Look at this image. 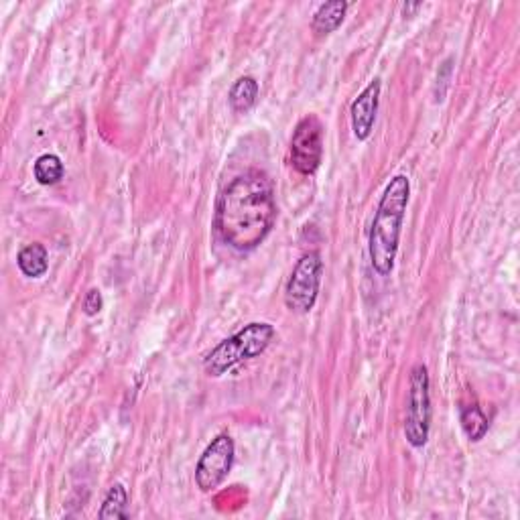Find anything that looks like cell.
<instances>
[{
	"label": "cell",
	"mask_w": 520,
	"mask_h": 520,
	"mask_svg": "<svg viewBox=\"0 0 520 520\" xmlns=\"http://www.w3.org/2000/svg\"><path fill=\"white\" fill-rule=\"evenodd\" d=\"M63 173H65V167L61 163V159L53 153H47V155H41L35 165H33V175L35 179L41 183V185H55L63 179Z\"/></svg>",
	"instance_id": "4fadbf2b"
},
{
	"label": "cell",
	"mask_w": 520,
	"mask_h": 520,
	"mask_svg": "<svg viewBox=\"0 0 520 520\" xmlns=\"http://www.w3.org/2000/svg\"><path fill=\"white\" fill-rule=\"evenodd\" d=\"M411 181L407 175H397L386 185L372 228H370V263L380 277H388L395 269L399 252L401 228L409 206Z\"/></svg>",
	"instance_id": "7a4b0ae2"
},
{
	"label": "cell",
	"mask_w": 520,
	"mask_h": 520,
	"mask_svg": "<svg viewBox=\"0 0 520 520\" xmlns=\"http://www.w3.org/2000/svg\"><path fill=\"white\" fill-rule=\"evenodd\" d=\"M277 222V200L271 177L250 169L228 183L216 206V230L222 240L248 252L258 248Z\"/></svg>",
	"instance_id": "6da1fadb"
},
{
	"label": "cell",
	"mask_w": 520,
	"mask_h": 520,
	"mask_svg": "<svg viewBox=\"0 0 520 520\" xmlns=\"http://www.w3.org/2000/svg\"><path fill=\"white\" fill-rule=\"evenodd\" d=\"M346 11H348V3H342V0H334V3L321 5V7L315 11L313 21H311L313 31L319 33V35H330V33H334V31L344 23Z\"/></svg>",
	"instance_id": "30bf717a"
},
{
	"label": "cell",
	"mask_w": 520,
	"mask_h": 520,
	"mask_svg": "<svg viewBox=\"0 0 520 520\" xmlns=\"http://www.w3.org/2000/svg\"><path fill=\"white\" fill-rule=\"evenodd\" d=\"M17 265L21 269V273L29 279H41L47 269H49V254L47 248L39 242L27 244L19 256H17Z\"/></svg>",
	"instance_id": "9c48e42d"
},
{
	"label": "cell",
	"mask_w": 520,
	"mask_h": 520,
	"mask_svg": "<svg viewBox=\"0 0 520 520\" xmlns=\"http://www.w3.org/2000/svg\"><path fill=\"white\" fill-rule=\"evenodd\" d=\"M323 277V260L319 252H307L295 265L287 287H285V305L299 315H305L313 309Z\"/></svg>",
	"instance_id": "277c9868"
},
{
	"label": "cell",
	"mask_w": 520,
	"mask_h": 520,
	"mask_svg": "<svg viewBox=\"0 0 520 520\" xmlns=\"http://www.w3.org/2000/svg\"><path fill=\"white\" fill-rule=\"evenodd\" d=\"M380 86L382 84L378 78L372 80L350 106L352 130L358 141H366L372 135L376 112H378V102H380Z\"/></svg>",
	"instance_id": "ba28073f"
},
{
	"label": "cell",
	"mask_w": 520,
	"mask_h": 520,
	"mask_svg": "<svg viewBox=\"0 0 520 520\" xmlns=\"http://www.w3.org/2000/svg\"><path fill=\"white\" fill-rule=\"evenodd\" d=\"M102 520H118V518H128V492L122 484H114L98 512Z\"/></svg>",
	"instance_id": "7c38bea8"
},
{
	"label": "cell",
	"mask_w": 520,
	"mask_h": 520,
	"mask_svg": "<svg viewBox=\"0 0 520 520\" xmlns=\"http://www.w3.org/2000/svg\"><path fill=\"white\" fill-rule=\"evenodd\" d=\"M488 417L482 413L480 407L470 405L462 411V429L470 441H480L488 433Z\"/></svg>",
	"instance_id": "5bb4252c"
},
{
	"label": "cell",
	"mask_w": 520,
	"mask_h": 520,
	"mask_svg": "<svg viewBox=\"0 0 520 520\" xmlns=\"http://www.w3.org/2000/svg\"><path fill=\"white\" fill-rule=\"evenodd\" d=\"M258 98V82L250 76L238 78L230 90V106L234 112H248Z\"/></svg>",
	"instance_id": "8fae6325"
},
{
	"label": "cell",
	"mask_w": 520,
	"mask_h": 520,
	"mask_svg": "<svg viewBox=\"0 0 520 520\" xmlns=\"http://www.w3.org/2000/svg\"><path fill=\"white\" fill-rule=\"evenodd\" d=\"M275 334L277 332L271 323H265V321L248 323L244 330H240L236 336L218 344L206 356L204 368H206L208 376L218 378V376L226 374L228 370L236 368L238 364L260 356L271 346Z\"/></svg>",
	"instance_id": "3957f363"
},
{
	"label": "cell",
	"mask_w": 520,
	"mask_h": 520,
	"mask_svg": "<svg viewBox=\"0 0 520 520\" xmlns=\"http://www.w3.org/2000/svg\"><path fill=\"white\" fill-rule=\"evenodd\" d=\"M102 307H104L102 293H100L98 289H90V291L86 293V297H84V313H86L88 317H94V315H98V313L102 311Z\"/></svg>",
	"instance_id": "9a60e30c"
},
{
	"label": "cell",
	"mask_w": 520,
	"mask_h": 520,
	"mask_svg": "<svg viewBox=\"0 0 520 520\" xmlns=\"http://www.w3.org/2000/svg\"><path fill=\"white\" fill-rule=\"evenodd\" d=\"M429 429H431L429 372H427V366L415 364L411 370V390H409V407H407V421H405V437L415 449H421L429 441Z\"/></svg>",
	"instance_id": "5b68a950"
},
{
	"label": "cell",
	"mask_w": 520,
	"mask_h": 520,
	"mask_svg": "<svg viewBox=\"0 0 520 520\" xmlns=\"http://www.w3.org/2000/svg\"><path fill=\"white\" fill-rule=\"evenodd\" d=\"M236 445L228 433H220L202 453L195 468V484L202 492H214L224 484L234 466Z\"/></svg>",
	"instance_id": "8992f818"
},
{
	"label": "cell",
	"mask_w": 520,
	"mask_h": 520,
	"mask_svg": "<svg viewBox=\"0 0 520 520\" xmlns=\"http://www.w3.org/2000/svg\"><path fill=\"white\" fill-rule=\"evenodd\" d=\"M323 159V124L315 114L303 116L291 137V165L303 173L313 175Z\"/></svg>",
	"instance_id": "52a82bcc"
}]
</instances>
